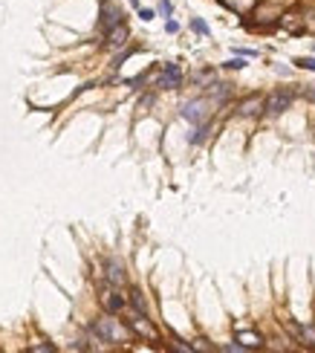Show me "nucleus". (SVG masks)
<instances>
[{"instance_id": "f3484780", "label": "nucleus", "mask_w": 315, "mask_h": 353, "mask_svg": "<svg viewBox=\"0 0 315 353\" xmlns=\"http://www.w3.org/2000/svg\"><path fill=\"white\" fill-rule=\"evenodd\" d=\"M211 81H214V70L194 72V84H211Z\"/></svg>"}, {"instance_id": "7ed1b4c3", "label": "nucleus", "mask_w": 315, "mask_h": 353, "mask_svg": "<svg viewBox=\"0 0 315 353\" xmlns=\"http://www.w3.org/2000/svg\"><path fill=\"white\" fill-rule=\"evenodd\" d=\"M292 99H295V96H292L289 90H275V93H272V96L266 99L263 110H266L269 116H280V113H283V110H286V107L292 105Z\"/></svg>"}, {"instance_id": "f8f14e48", "label": "nucleus", "mask_w": 315, "mask_h": 353, "mask_svg": "<svg viewBox=\"0 0 315 353\" xmlns=\"http://www.w3.org/2000/svg\"><path fill=\"white\" fill-rule=\"evenodd\" d=\"M226 9H232V12L237 15H246V12H252L255 9V0H220Z\"/></svg>"}, {"instance_id": "20e7f679", "label": "nucleus", "mask_w": 315, "mask_h": 353, "mask_svg": "<svg viewBox=\"0 0 315 353\" xmlns=\"http://www.w3.org/2000/svg\"><path fill=\"white\" fill-rule=\"evenodd\" d=\"M130 330L136 336H142V339H151V341L159 339V330L151 324V318H145V313H136V316L130 318Z\"/></svg>"}, {"instance_id": "ddd939ff", "label": "nucleus", "mask_w": 315, "mask_h": 353, "mask_svg": "<svg viewBox=\"0 0 315 353\" xmlns=\"http://www.w3.org/2000/svg\"><path fill=\"white\" fill-rule=\"evenodd\" d=\"M303 18H298V15H283V21H280V26L286 29V32H292V35H298V32H303Z\"/></svg>"}, {"instance_id": "1a4fd4ad", "label": "nucleus", "mask_w": 315, "mask_h": 353, "mask_svg": "<svg viewBox=\"0 0 315 353\" xmlns=\"http://www.w3.org/2000/svg\"><path fill=\"white\" fill-rule=\"evenodd\" d=\"M107 44H110V47H113V49L125 47V44H128V26H125V24L113 26V29L107 32Z\"/></svg>"}, {"instance_id": "f257e3e1", "label": "nucleus", "mask_w": 315, "mask_h": 353, "mask_svg": "<svg viewBox=\"0 0 315 353\" xmlns=\"http://www.w3.org/2000/svg\"><path fill=\"white\" fill-rule=\"evenodd\" d=\"M93 333L101 341H122V339H128V330L122 327L116 318H98V321L93 324Z\"/></svg>"}, {"instance_id": "a211bd4d", "label": "nucleus", "mask_w": 315, "mask_h": 353, "mask_svg": "<svg viewBox=\"0 0 315 353\" xmlns=\"http://www.w3.org/2000/svg\"><path fill=\"white\" fill-rule=\"evenodd\" d=\"M191 29H194L197 35H208V26H205L202 18H194V21H191Z\"/></svg>"}, {"instance_id": "6e6552de", "label": "nucleus", "mask_w": 315, "mask_h": 353, "mask_svg": "<svg viewBox=\"0 0 315 353\" xmlns=\"http://www.w3.org/2000/svg\"><path fill=\"white\" fill-rule=\"evenodd\" d=\"M101 307L107 313H122L125 310V295H119V290H104L101 293Z\"/></svg>"}, {"instance_id": "6ab92c4d", "label": "nucleus", "mask_w": 315, "mask_h": 353, "mask_svg": "<svg viewBox=\"0 0 315 353\" xmlns=\"http://www.w3.org/2000/svg\"><path fill=\"white\" fill-rule=\"evenodd\" d=\"M295 67H301V70H312V72H315V58H295Z\"/></svg>"}, {"instance_id": "b1692460", "label": "nucleus", "mask_w": 315, "mask_h": 353, "mask_svg": "<svg viewBox=\"0 0 315 353\" xmlns=\"http://www.w3.org/2000/svg\"><path fill=\"white\" fill-rule=\"evenodd\" d=\"M223 350H229V353H243V350H249V347H243V344H226Z\"/></svg>"}, {"instance_id": "9d476101", "label": "nucleus", "mask_w": 315, "mask_h": 353, "mask_svg": "<svg viewBox=\"0 0 315 353\" xmlns=\"http://www.w3.org/2000/svg\"><path fill=\"white\" fill-rule=\"evenodd\" d=\"M229 96H232V84H208V99L211 102L220 105V102H226Z\"/></svg>"}, {"instance_id": "aec40b11", "label": "nucleus", "mask_w": 315, "mask_h": 353, "mask_svg": "<svg viewBox=\"0 0 315 353\" xmlns=\"http://www.w3.org/2000/svg\"><path fill=\"white\" fill-rule=\"evenodd\" d=\"M171 12H174L171 0H159V15H165V18H171Z\"/></svg>"}, {"instance_id": "bb28decb", "label": "nucleus", "mask_w": 315, "mask_h": 353, "mask_svg": "<svg viewBox=\"0 0 315 353\" xmlns=\"http://www.w3.org/2000/svg\"><path fill=\"white\" fill-rule=\"evenodd\" d=\"M130 3H133V6H139V0H130Z\"/></svg>"}, {"instance_id": "9b49d317", "label": "nucleus", "mask_w": 315, "mask_h": 353, "mask_svg": "<svg viewBox=\"0 0 315 353\" xmlns=\"http://www.w3.org/2000/svg\"><path fill=\"white\" fill-rule=\"evenodd\" d=\"M107 281L113 284V287H122V284H125V270H122V263H116V260L107 263Z\"/></svg>"}, {"instance_id": "39448f33", "label": "nucleus", "mask_w": 315, "mask_h": 353, "mask_svg": "<svg viewBox=\"0 0 315 353\" xmlns=\"http://www.w3.org/2000/svg\"><path fill=\"white\" fill-rule=\"evenodd\" d=\"M122 18H125V15H122V9H119V6H113L110 0H101V29H107V32H110L113 26L122 24Z\"/></svg>"}, {"instance_id": "423d86ee", "label": "nucleus", "mask_w": 315, "mask_h": 353, "mask_svg": "<svg viewBox=\"0 0 315 353\" xmlns=\"http://www.w3.org/2000/svg\"><path fill=\"white\" fill-rule=\"evenodd\" d=\"M182 84V72H179V67L176 64H165L162 75H159V87L162 90H176Z\"/></svg>"}, {"instance_id": "5701e85b", "label": "nucleus", "mask_w": 315, "mask_h": 353, "mask_svg": "<svg viewBox=\"0 0 315 353\" xmlns=\"http://www.w3.org/2000/svg\"><path fill=\"white\" fill-rule=\"evenodd\" d=\"M194 350H214V344H208L205 339H197L194 341Z\"/></svg>"}, {"instance_id": "393cba45", "label": "nucleus", "mask_w": 315, "mask_h": 353, "mask_svg": "<svg viewBox=\"0 0 315 353\" xmlns=\"http://www.w3.org/2000/svg\"><path fill=\"white\" fill-rule=\"evenodd\" d=\"M139 18H142V21H151L153 12H151V9H139Z\"/></svg>"}, {"instance_id": "a878e982", "label": "nucleus", "mask_w": 315, "mask_h": 353, "mask_svg": "<svg viewBox=\"0 0 315 353\" xmlns=\"http://www.w3.org/2000/svg\"><path fill=\"white\" fill-rule=\"evenodd\" d=\"M165 29H168V32H176V29H179V24H176V21H168V24H165Z\"/></svg>"}, {"instance_id": "412c9836", "label": "nucleus", "mask_w": 315, "mask_h": 353, "mask_svg": "<svg viewBox=\"0 0 315 353\" xmlns=\"http://www.w3.org/2000/svg\"><path fill=\"white\" fill-rule=\"evenodd\" d=\"M226 67H229V70H243L246 61L243 58H232V61H226Z\"/></svg>"}, {"instance_id": "2eb2a0df", "label": "nucleus", "mask_w": 315, "mask_h": 353, "mask_svg": "<svg viewBox=\"0 0 315 353\" xmlns=\"http://www.w3.org/2000/svg\"><path fill=\"white\" fill-rule=\"evenodd\" d=\"M289 327L301 341H306L309 347H315V327H298V324H289Z\"/></svg>"}, {"instance_id": "dca6fc26", "label": "nucleus", "mask_w": 315, "mask_h": 353, "mask_svg": "<svg viewBox=\"0 0 315 353\" xmlns=\"http://www.w3.org/2000/svg\"><path fill=\"white\" fill-rule=\"evenodd\" d=\"M130 304L136 307V313H148V301H145V295H142L139 290L130 293Z\"/></svg>"}, {"instance_id": "4be33fe9", "label": "nucleus", "mask_w": 315, "mask_h": 353, "mask_svg": "<svg viewBox=\"0 0 315 353\" xmlns=\"http://www.w3.org/2000/svg\"><path fill=\"white\" fill-rule=\"evenodd\" d=\"M29 350H32V353H52V350H55V347H52V344H29Z\"/></svg>"}, {"instance_id": "4468645a", "label": "nucleus", "mask_w": 315, "mask_h": 353, "mask_svg": "<svg viewBox=\"0 0 315 353\" xmlns=\"http://www.w3.org/2000/svg\"><path fill=\"white\" fill-rule=\"evenodd\" d=\"M237 341L243 344V347H260L263 339L257 336V333H249V330H237Z\"/></svg>"}, {"instance_id": "f03ea898", "label": "nucleus", "mask_w": 315, "mask_h": 353, "mask_svg": "<svg viewBox=\"0 0 315 353\" xmlns=\"http://www.w3.org/2000/svg\"><path fill=\"white\" fill-rule=\"evenodd\" d=\"M211 107V99H194V102H185L182 105V119L188 122H194V125H202L205 119H208V110Z\"/></svg>"}, {"instance_id": "0eeeda50", "label": "nucleus", "mask_w": 315, "mask_h": 353, "mask_svg": "<svg viewBox=\"0 0 315 353\" xmlns=\"http://www.w3.org/2000/svg\"><path fill=\"white\" fill-rule=\"evenodd\" d=\"M263 105H266V99L263 96H249V99H243L240 105H237V113L240 116H257V113H263Z\"/></svg>"}]
</instances>
